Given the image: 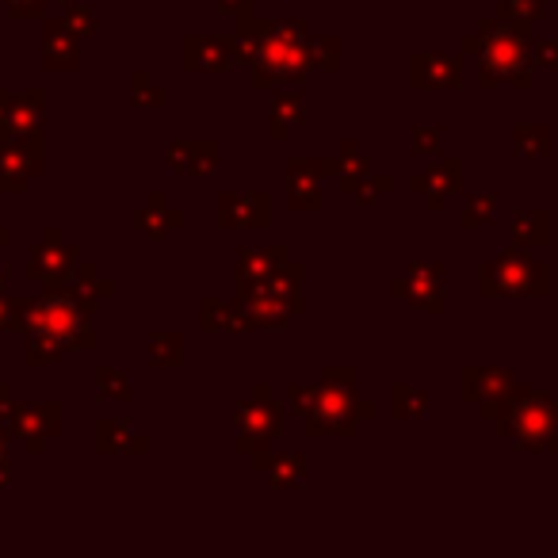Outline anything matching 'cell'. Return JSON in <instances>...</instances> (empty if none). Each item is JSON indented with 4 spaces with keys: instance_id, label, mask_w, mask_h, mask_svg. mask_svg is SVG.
I'll use <instances>...</instances> for the list:
<instances>
[{
    "instance_id": "cell-10",
    "label": "cell",
    "mask_w": 558,
    "mask_h": 558,
    "mask_svg": "<svg viewBox=\"0 0 558 558\" xmlns=\"http://www.w3.org/2000/svg\"><path fill=\"white\" fill-rule=\"evenodd\" d=\"M429 142H432V146H436V130H432V134H429V127H421V130H417V153L425 150Z\"/></svg>"
},
{
    "instance_id": "cell-2",
    "label": "cell",
    "mask_w": 558,
    "mask_h": 558,
    "mask_svg": "<svg viewBox=\"0 0 558 558\" xmlns=\"http://www.w3.org/2000/svg\"><path fill=\"white\" fill-rule=\"evenodd\" d=\"M513 432L520 436V444H528V448H543L547 444L543 436L551 432V409H547V402L539 394H528L513 409Z\"/></svg>"
},
{
    "instance_id": "cell-8",
    "label": "cell",
    "mask_w": 558,
    "mask_h": 558,
    "mask_svg": "<svg viewBox=\"0 0 558 558\" xmlns=\"http://www.w3.org/2000/svg\"><path fill=\"white\" fill-rule=\"evenodd\" d=\"M413 184H417V188H444V195H448L451 188H455V165L448 169V176H436V172H429V176H417Z\"/></svg>"
},
{
    "instance_id": "cell-6",
    "label": "cell",
    "mask_w": 558,
    "mask_h": 558,
    "mask_svg": "<svg viewBox=\"0 0 558 558\" xmlns=\"http://www.w3.org/2000/svg\"><path fill=\"white\" fill-rule=\"evenodd\" d=\"M394 402H398V406H394V413H398V417H402V413H406V417H417V413L425 409V398H421L417 390H409V387L394 390Z\"/></svg>"
},
{
    "instance_id": "cell-3",
    "label": "cell",
    "mask_w": 558,
    "mask_h": 558,
    "mask_svg": "<svg viewBox=\"0 0 558 558\" xmlns=\"http://www.w3.org/2000/svg\"><path fill=\"white\" fill-rule=\"evenodd\" d=\"M528 276H539V268L532 264V260L524 257L520 249H509V257H501L486 272V291H524L528 287Z\"/></svg>"
},
{
    "instance_id": "cell-4",
    "label": "cell",
    "mask_w": 558,
    "mask_h": 558,
    "mask_svg": "<svg viewBox=\"0 0 558 558\" xmlns=\"http://www.w3.org/2000/svg\"><path fill=\"white\" fill-rule=\"evenodd\" d=\"M455 81H459V69H455L451 58L432 54V58L413 62V85H455Z\"/></svg>"
},
{
    "instance_id": "cell-11",
    "label": "cell",
    "mask_w": 558,
    "mask_h": 558,
    "mask_svg": "<svg viewBox=\"0 0 558 558\" xmlns=\"http://www.w3.org/2000/svg\"><path fill=\"white\" fill-rule=\"evenodd\" d=\"M31 4H35V8H39V4H43V0H12V8H16V12H31Z\"/></svg>"
},
{
    "instance_id": "cell-5",
    "label": "cell",
    "mask_w": 558,
    "mask_h": 558,
    "mask_svg": "<svg viewBox=\"0 0 558 558\" xmlns=\"http://www.w3.org/2000/svg\"><path fill=\"white\" fill-rule=\"evenodd\" d=\"M184 58L195 65V69H215V65H226L230 62V54H226V46H218L215 39H195L188 50H184Z\"/></svg>"
},
{
    "instance_id": "cell-1",
    "label": "cell",
    "mask_w": 558,
    "mask_h": 558,
    "mask_svg": "<svg viewBox=\"0 0 558 558\" xmlns=\"http://www.w3.org/2000/svg\"><path fill=\"white\" fill-rule=\"evenodd\" d=\"M524 65V39L520 31H494V39H486V77L494 73L497 81H520Z\"/></svg>"
},
{
    "instance_id": "cell-7",
    "label": "cell",
    "mask_w": 558,
    "mask_h": 558,
    "mask_svg": "<svg viewBox=\"0 0 558 558\" xmlns=\"http://www.w3.org/2000/svg\"><path fill=\"white\" fill-rule=\"evenodd\" d=\"M180 337H153V364H176L180 360Z\"/></svg>"
},
{
    "instance_id": "cell-9",
    "label": "cell",
    "mask_w": 558,
    "mask_h": 558,
    "mask_svg": "<svg viewBox=\"0 0 558 558\" xmlns=\"http://www.w3.org/2000/svg\"><path fill=\"white\" fill-rule=\"evenodd\" d=\"M494 211V199H474L471 207H467V215H463V222L467 226H482V218Z\"/></svg>"
}]
</instances>
